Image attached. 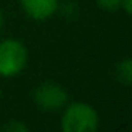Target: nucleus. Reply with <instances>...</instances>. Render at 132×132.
Instances as JSON below:
<instances>
[{
    "label": "nucleus",
    "mask_w": 132,
    "mask_h": 132,
    "mask_svg": "<svg viewBox=\"0 0 132 132\" xmlns=\"http://www.w3.org/2000/svg\"><path fill=\"white\" fill-rule=\"evenodd\" d=\"M60 127L64 132H95L99 127V116L92 105L75 102L65 109Z\"/></svg>",
    "instance_id": "f257e3e1"
},
{
    "label": "nucleus",
    "mask_w": 132,
    "mask_h": 132,
    "mask_svg": "<svg viewBox=\"0 0 132 132\" xmlns=\"http://www.w3.org/2000/svg\"><path fill=\"white\" fill-rule=\"evenodd\" d=\"M27 64V48L19 40L7 39L0 42V75L13 77L20 74Z\"/></svg>",
    "instance_id": "f03ea898"
},
{
    "label": "nucleus",
    "mask_w": 132,
    "mask_h": 132,
    "mask_svg": "<svg viewBox=\"0 0 132 132\" xmlns=\"http://www.w3.org/2000/svg\"><path fill=\"white\" fill-rule=\"evenodd\" d=\"M35 104L44 110H57L67 104L69 95L60 85L55 84H44L34 92Z\"/></svg>",
    "instance_id": "7ed1b4c3"
},
{
    "label": "nucleus",
    "mask_w": 132,
    "mask_h": 132,
    "mask_svg": "<svg viewBox=\"0 0 132 132\" xmlns=\"http://www.w3.org/2000/svg\"><path fill=\"white\" fill-rule=\"evenodd\" d=\"M22 9L35 20H45L57 12L59 0H20Z\"/></svg>",
    "instance_id": "20e7f679"
},
{
    "label": "nucleus",
    "mask_w": 132,
    "mask_h": 132,
    "mask_svg": "<svg viewBox=\"0 0 132 132\" xmlns=\"http://www.w3.org/2000/svg\"><path fill=\"white\" fill-rule=\"evenodd\" d=\"M117 72H119V80L122 82V84L129 85L130 79H132V62H130V59H126L124 62L117 64Z\"/></svg>",
    "instance_id": "39448f33"
},
{
    "label": "nucleus",
    "mask_w": 132,
    "mask_h": 132,
    "mask_svg": "<svg viewBox=\"0 0 132 132\" xmlns=\"http://www.w3.org/2000/svg\"><path fill=\"white\" fill-rule=\"evenodd\" d=\"M97 5L107 12H116L117 9L122 7V0H97Z\"/></svg>",
    "instance_id": "423d86ee"
},
{
    "label": "nucleus",
    "mask_w": 132,
    "mask_h": 132,
    "mask_svg": "<svg viewBox=\"0 0 132 132\" xmlns=\"http://www.w3.org/2000/svg\"><path fill=\"white\" fill-rule=\"evenodd\" d=\"M3 130H7V132H27L29 130V127L25 126V124H20V122H9L5 127H3Z\"/></svg>",
    "instance_id": "0eeeda50"
},
{
    "label": "nucleus",
    "mask_w": 132,
    "mask_h": 132,
    "mask_svg": "<svg viewBox=\"0 0 132 132\" xmlns=\"http://www.w3.org/2000/svg\"><path fill=\"white\" fill-rule=\"evenodd\" d=\"M120 9L126 10V13L129 15V13L132 12V0H122V7Z\"/></svg>",
    "instance_id": "6e6552de"
},
{
    "label": "nucleus",
    "mask_w": 132,
    "mask_h": 132,
    "mask_svg": "<svg viewBox=\"0 0 132 132\" xmlns=\"http://www.w3.org/2000/svg\"><path fill=\"white\" fill-rule=\"evenodd\" d=\"M2 22H3V19H2V13H0V29H2Z\"/></svg>",
    "instance_id": "1a4fd4ad"
},
{
    "label": "nucleus",
    "mask_w": 132,
    "mask_h": 132,
    "mask_svg": "<svg viewBox=\"0 0 132 132\" xmlns=\"http://www.w3.org/2000/svg\"><path fill=\"white\" fill-rule=\"evenodd\" d=\"M0 95H2V90H0Z\"/></svg>",
    "instance_id": "9d476101"
}]
</instances>
